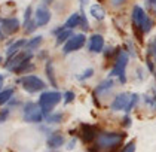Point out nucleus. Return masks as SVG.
Returning <instances> with one entry per match:
<instances>
[{"instance_id": "72a5a7b5", "label": "nucleus", "mask_w": 156, "mask_h": 152, "mask_svg": "<svg viewBox=\"0 0 156 152\" xmlns=\"http://www.w3.org/2000/svg\"><path fill=\"white\" fill-rule=\"evenodd\" d=\"M74 143H76V139H73L70 143H69V146H67V149H73L74 148Z\"/></svg>"}, {"instance_id": "6e6552de", "label": "nucleus", "mask_w": 156, "mask_h": 152, "mask_svg": "<svg viewBox=\"0 0 156 152\" xmlns=\"http://www.w3.org/2000/svg\"><path fill=\"white\" fill-rule=\"evenodd\" d=\"M0 27L5 35H13L20 30V20L18 18H0Z\"/></svg>"}, {"instance_id": "2eb2a0df", "label": "nucleus", "mask_w": 156, "mask_h": 152, "mask_svg": "<svg viewBox=\"0 0 156 152\" xmlns=\"http://www.w3.org/2000/svg\"><path fill=\"white\" fill-rule=\"evenodd\" d=\"M80 23H82V15H80V12H74V13H72L70 17H69V20L66 21V28H76L77 25H80Z\"/></svg>"}, {"instance_id": "39448f33", "label": "nucleus", "mask_w": 156, "mask_h": 152, "mask_svg": "<svg viewBox=\"0 0 156 152\" xmlns=\"http://www.w3.org/2000/svg\"><path fill=\"white\" fill-rule=\"evenodd\" d=\"M43 112L40 109L39 103H33V102H28L25 103L24 109H23V118H24L25 122H31V124H39L43 121Z\"/></svg>"}, {"instance_id": "ea45409f", "label": "nucleus", "mask_w": 156, "mask_h": 152, "mask_svg": "<svg viewBox=\"0 0 156 152\" xmlns=\"http://www.w3.org/2000/svg\"><path fill=\"white\" fill-rule=\"evenodd\" d=\"M0 61H2V57H0Z\"/></svg>"}, {"instance_id": "4c0bfd02", "label": "nucleus", "mask_w": 156, "mask_h": 152, "mask_svg": "<svg viewBox=\"0 0 156 152\" xmlns=\"http://www.w3.org/2000/svg\"><path fill=\"white\" fill-rule=\"evenodd\" d=\"M5 37V33H2V30H0V39H3Z\"/></svg>"}, {"instance_id": "aec40b11", "label": "nucleus", "mask_w": 156, "mask_h": 152, "mask_svg": "<svg viewBox=\"0 0 156 152\" xmlns=\"http://www.w3.org/2000/svg\"><path fill=\"white\" fill-rule=\"evenodd\" d=\"M89 12H91V15H92L95 20H104V17H106V12H104V9H103L100 5H92Z\"/></svg>"}, {"instance_id": "f3484780", "label": "nucleus", "mask_w": 156, "mask_h": 152, "mask_svg": "<svg viewBox=\"0 0 156 152\" xmlns=\"http://www.w3.org/2000/svg\"><path fill=\"white\" fill-rule=\"evenodd\" d=\"M45 70H46V75H48V79H49V82H51V85H52L54 88H57L58 83H57V79H55V73H54V64H52V61H48V63H46Z\"/></svg>"}, {"instance_id": "f704fd0d", "label": "nucleus", "mask_w": 156, "mask_h": 152, "mask_svg": "<svg viewBox=\"0 0 156 152\" xmlns=\"http://www.w3.org/2000/svg\"><path fill=\"white\" fill-rule=\"evenodd\" d=\"M3 81H5V78H3V75H0V90H2V85H3Z\"/></svg>"}, {"instance_id": "4be33fe9", "label": "nucleus", "mask_w": 156, "mask_h": 152, "mask_svg": "<svg viewBox=\"0 0 156 152\" xmlns=\"http://www.w3.org/2000/svg\"><path fill=\"white\" fill-rule=\"evenodd\" d=\"M62 121V113L58 112V113H49L46 117V122L48 124H58Z\"/></svg>"}, {"instance_id": "f03ea898", "label": "nucleus", "mask_w": 156, "mask_h": 152, "mask_svg": "<svg viewBox=\"0 0 156 152\" xmlns=\"http://www.w3.org/2000/svg\"><path fill=\"white\" fill-rule=\"evenodd\" d=\"M125 139V133H116V131H112V133H103L97 137V146L100 149H116L119 148V145L123 142Z\"/></svg>"}, {"instance_id": "cd10ccee", "label": "nucleus", "mask_w": 156, "mask_h": 152, "mask_svg": "<svg viewBox=\"0 0 156 152\" xmlns=\"http://www.w3.org/2000/svg\"><path fill=\"white\" fill-rule=\"evenodd\" d=\"M120 152H135V142H129Z\"/></svg>"}, {"instance_id": "9d476101", "label": "nucleus", "mask_w": 156, "mask_h": 152, "mask_svg": "<svg viewBox=\"0 0 156 152\" xmlns=\"http://www.w3.org/2000/svg\"><path fill=\"white\" fill-rule=\"evenodd\" d=\"M88 49L94 54H100L104 49V37L101 35H92L88 42Z\"/></svg>"}, {"instance_id": "b1692460", "label": "nucleus", "mask_w": 156, "mask_h": 152, "mask_svg": "<svg viewBox=\"0 0 156 152\" xmlns=\"http://www.w3.org/2000/svg\"><path fill=\"white\" fill-rule=\"evenodd\" d=\"M137 102H138V95L137 94H132L131 97H129V100H128V105L125 107V112H131L132 107L137 105Z\"/></svg>"}, {"instance_id": "e433bc0d", "label": "nucleus", "mask_w": 156, "mask_h": 152, "mask_svg": "<svg viewBox=\"0 0 156 152\" xmlns=\"http://www.w3.org/2000/svg\"><path fill=\"white\" fill-rule=\"evenodd\" d=\"M88 2H89V0H80V3H82V6H83V5H86Z\"/></svg>"}, {"instance_id": "c85d7f7f", "label": "nucleus", "mask_w": 156, "mask_h": 152, "mask_svg": "<svg viewBox=\"0 0 156 152\" xmlns=\"http://www.w3.org/2000/svg\"><path fill=\"white\" fill-rule=\"evenodd\" d=\"M149 54H150V55H153L155 63H156V42H152V43L149 45Z\"/></svg>"}, {"instance_id": "ddd939ff", "label": "nucleus", "mask_w": 156, "mask_h": 152, "mask_svg": "<svg viewBox=\"0 0 156 152\" xmlns=\"http://www.w3.org/2000/svg\"><path fill=\"white\" fill-rule=\"evenodd\" d=\"M27 45V40L25 39H20V40H16V42H13L11 46L8 48V51H6V57L8 58H11L12 55H15V54H18L23 48Z\"/></svg>"}, {"instance_id": "7ed1b4c3", "label": "nucleus", "mask_w": 156, "mask_h": 152, "mask_svg": "<svg viewBox=\"0 0 156 152\" xmlns=\"http://www.w3.org/2000/svg\"><path fill=\"white\" fill-rule=\"evenodd\" d=\"M61 98H62V95L58 91H43V93L40 94L37 103L40 106L43 115L48 117L49 113H51V110L61 102Z\"/></svg>"}, {"instance_id": "2f4dec72", "label": "nucleus", "mask_w": 156, "mask_h": 152, "mask_svg": "<svg viewBox=\"0 0 156 152\" xmlns=\"http://www.w3.org/2000/svg\"><path fill=\"white\" fill-rule=\"evenodd\" d=\"M126 0H112V5L115 6V8H118V6H120V5H123Z\"/></svg>"}, {"instance_id": "423d86ee", "label": "nucleus", "mask_w": 156, "mask_h": 152, "mask_svg": "<svg viewBox=\"0 0 156 152\" xmlns=\"http://www.w3.org/2000/svg\"><path fill=\"white\" fill-rule=\"evenodd\" d=\"M18 82L23 85V88H24L25 91L30 93V94L43 91V90L46 88L45 81H42V79H40L39 76H36V75H27V76H24V78H21Z\"/></svg>"}, {"instance_id": "473e14b6", "label": "nucleus", "mask_w": 156, "mask_h": 152, "mask_svg": "<svg viewBox=\"0 0 156 152\" xmlns=\"http://www.w3.org/2000/svg\"><path fill=\"white\" fill-rule=\"evenodd\" d=\"M147 69H149L150 72H153V70H155V67H153V63H152L150 60H147Z\"/></svg>"}, {"instance_id": "20e7f679", "label": "nucleus", "mask_w": 156, "mask_h": 152, "mask_svg": "<svg viewBox=\"0 0 156 152\" xmlns=\"http://www.w3.org/2000/svg\"><path fill=\"white\" fill-rule=\"evenodd\" d=\"M128 60H129L128 54H126L125 51H120L119 54H118V57H116L113 69L110 70V78H112V76H118L120 83H125V82H126L125 69H126V66H128Z\"/></svg>"}, {"instance_id": "4468645a", "label": "nucleus", "mask_w": 156, "mask_h": 152, "mask_svg": "<svg viewBox=\"0 0 156 152\" xmlns=\"http://www.w3.org/2000/svg\"><path fill=\"white\" fill-rule=\"evenodd\" d=\"M64 136H61L58 133H54V134H51L48 137V146L49 148H54V149H57V148H61V146H64Z\"/></svg>"}, {"instance_id": "0eeeda50", "label": "nucleus", "mask_w": 156, "mask_h": 152, "mask_svg": "<svg viewBox=\"0 0 156 152\" xmlns=\"http://www.w3.org/2000/svg\"><path fill=\"white\" fill-rule=\"evenodd\" d=\"M86 42V37L83 33H77V35H73L64 45H62V52L67 55V54H72L74 51H79L82 49V46Z\"/></svg>"}, {"instance_id": "a211bd4d", "label": "nucleus", "mask_w": 156, "mask_h": 152, "mask_svg": "<svg viewBox=\"0 0 156 152\" xmlns=\"http://www.w3.org/2000/svg\"><path fill=\"white\" fill-rule=\"evenodd\" d=\"M73 36V32L72 28H64L61 33L57 35V45H62V43H66L70 37Z\"/></svg>"}, {"instance_id": "1a4fd4ad", "label": "nucleus", "mask_w": 156, "mask_h": 152, "mask_svg": "<svg viewBox=\"0 0 156 152\" xmlns=\"http://www.w3.org/2000/svg\"><path fill=\"white\" fill-rule=\"evenodd\" d=\"M34 20L39 27H43L51 21V12L46 8V5H39L36 9V13H34Z\"/></svg>"}, {"instance_id": "f8f14e48", "label": "nucleus", "mask_w": 156, "mask_h": 152, "mask_svg": "<svg viewBox=\"0 0 156 152\" xmlns=\"http://www.w3.org/2000/svg\"><path fill=\"white\" fill-rule=\"evenodd\" d=\"M97 139V130L92 125L82 124V140L85 143H92Z\"/></svg>"}, {"instance_id": "dca6fc26", "label": "nucleus", "mask_w": 156, "mask_h": 152, "mask_svg": "<svg viewBox=\"0 0 156 152\" xmlns=\"http://www.w3.org/2000/svg\"><path fill=\"white\" fill-rule=\"evenodd\" d=\"M113 79L112 78H107V79H104L103 82H100L98 83V87L95 88V95H101V94H104V93H107V91H110L112 88H113Z\"/></svg>"}, {"instance_id": "393cba45", "label": "nucleus", "mask_w": 156, "mask_h": 152, "mask_svg": "<svg viewBox=\"0 0 156 152\" xmlns=\"http://www.w3.org/2000/svg\"><path fill=\"white\" fill-rule=\"evenodd\" d=\"M74 93L73 91H66L64 93V105H69V103H72L73 100H74Z\"/></svg>"}, {"instance_id": "412c9836", "label": "nucleus", "mask_w": 156, "mask_h": 152, "mask_svg": "<svg viewBox=\"0 0 156 152\" xmlns=\"http://www.w3.org/2000/svg\"><path fill=\"white\" fill-rule=\"evenodd\" d=\"M12 97H13V88H6V90L0 91V105L8 103Z\"/></svg>"}, {"instance_id": "9b49d317", "label": "nucleus", "mask_w": 156, "mask_h": 152, "mask_svg": "<svg viewBox=\"0 0 156 152\" xmlns=\"http://www.w3.org/2000/svg\"><path fill=\"white\" fill-rule=\"evenodd\" d=\"M128 100H129L128 94H118V95L115 97V100L112 102L110 109L115 110V112H118V110H125V107L128 105Z\"/></svg>"}, {"instance_id": "6ab92c4d", "label": "nucleus", "mask_w": 156, "mask_h": 152, "mask_svg": "<svg viewBox=\"0 0 156 152\" xmlns=\"http://www.w3.org/2000/svg\"><path fill=\"white\" fill-rule=\"evenodd\" d=\"M42 40H43V37H42V36H34V37H31L30 40H27L25 49H28V51H34V49H37V48L40 46Z\"/></svg>"}, {"instance_id": "bb28decb", "label": "nucleus", "mask_w": 156, "mask_h": 152, "mask_svg": "<svg viewBox=\"0 0 156 152\" xmlns=\"http://www.w3.org/2000/svg\"><path fill=\"white\" fill-rule=\"evenodd\" d=\"M94 75V69H86V70L83 72V75H80V76H77V79H80V81H83V79H86V78H91Z\"/></svg>"}, {"instance_id": "7c9ffc66", "label": "nucleus", "mask_w": 156, "mask_h": 152, "mask_svg": "<svg viewBox=\"0 0 156 152\" xmlns=\"http://www.w3.org/2000/svg\"><path fill=\"white\" fill-rule=\"evenodd\" d=\"M122 125L125 127V128H128V127H131V118L129 117H125L122 119Z\"/></svg>"}, {"instance_id": "a878e982", "label": "nucleus", "mask_w": 156, "mask_h": 152, "mask_svg": "<svg viewBox=\"0 0 156 152\" xmlns=\"http://www.w3.org/2000/svg\"><path fill=\"white\" fill-rule=\"evenodd\" d=\"M9 113H11V109H3V110H0V124H3V122L9 118Z\"/></svg>"}, {"instance_id": "58836bf2", "label": "nucleus", "mask_w": 156, "mask_h": 152, "mask_svg": "<svg viewBox=\"0 0 156 152\" xmlns=\"http://www.w3.org/2000/svg\"><path fill=\"white\" fill-rule=\"evenodd\" d=\"M51 2H52V0H45V5H49Z\"/></svg>"}, {"instance_id": "5701e85b", "label": "nucleus", "mask_w": 156, "mask_h": 152, "mask_svg": "<svg viewBox=\"0 0 156 152\" xmlns=\"http://www.w3.org/2000/svg\"><path fill=\"white\" fill-rule=\"evenodd\" d=\"M37 27H39V25H37L36 20H33V18H31L30 21H27V23H24V30L27 32V33H33V32L36 30Z\"/></svg>"}, {"instance_id": "a19ab883", "label": "nucleus", "mask_w": 156, "mask_h": 152, "mask_svg": "<svg viewBox=\"0 0 156 152\" xmlns=\"http://www.w3.org/2000/svg\"><path fill=\"white\" fill-rule=\"evenodd\" d=\"M155 76H156V73H155Z\"/></svg>"}, {"instance_id": "f257e3e1", "label": "nucleus", "mask_w": 156, "mask_h": 152, "mask_svg": "<svg viewBox=\"0 0 156 152\" xmlns=\"http://www.w3.org/2000/svg\"><path fill=\"white\" fill-rule=\"evenodd\" d=\"M132 24H134V28H137L141 35L150 33V30L153 28L152 18L144 12L141 6H134L132 8Z\"/></svg>"}, {"instance_id": "c9c22d12", "label": "nucleus", "mask_w": 156, "mask_h": 152, "mask_svg": "<svg viewBox=\"0 0 156 152\" xmlns=\"http://www.w3.org/2000/svg\"><path fill=\"white\" fill-rule=\"evenodd\" d=\"M147 2H149L150 5H155V6H156V0H147Z\"/></svg>"}, {"instance_id": "c756f323", "label": "nucleus", "mask_w": 156, "mask_h": 152, "mask_svg": "<svg viewBox=\"0 0 156 152\" xmlns=\"http://www.w3.org/2000/svg\"><path fill=\"white\" fill-rule=\"evenodd\" d=\"M31 13H33V9H31V6H28V8L25 9V13H24V23L31 20Z\"/></svg>"}]
</instances>
